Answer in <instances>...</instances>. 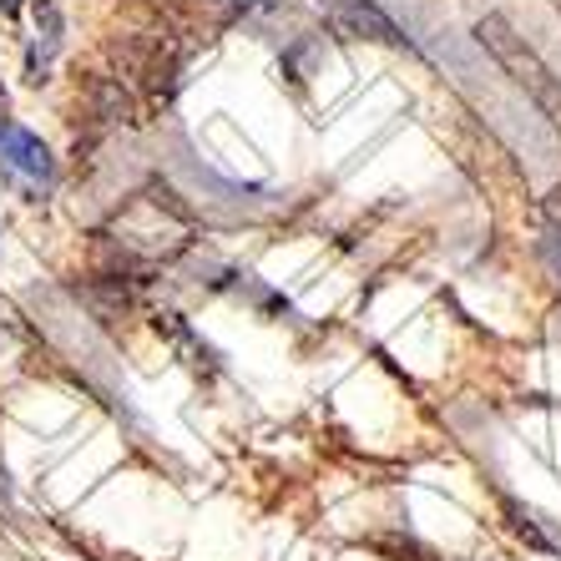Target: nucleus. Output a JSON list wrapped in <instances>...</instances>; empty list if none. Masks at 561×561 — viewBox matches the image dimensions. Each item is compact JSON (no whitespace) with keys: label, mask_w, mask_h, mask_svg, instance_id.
<instances>
[{"label":"nucleus","mask_w":561,"mask_h":561,"mask_svg":"<svg viewBox=\"0 0 561 561\" xmlns=\"http://www.w3.org/2000/svg\"><path fill=\"white\" fill-rule=\"evenodd\" d=\"M476 41L496 56L501 71H506V77L516 81V87H522V92L531 96V102L541 106L551 122H561V81L551 77V66L541 61L531 46H526V36H516V31H511L506 15H481V21H476Z\"/></svg>","instance_id":"nucleus-2"},{"label":"nucleus","mask_w":561,"mask_h":561,"mask_svg":"<svg viewBox=\"0 0 561 561\" xmlns=\"http://www.w3.org/2000/svg\"><path fill=\"white\" fill-rule=\"evenodd\" d=\"M0 157H5V168L21 172L26 183L51 187L56 162H51V152H46V142H41L36 131H26V127H5V142H0Z\"/></svg>","instance_id":"nucleus-4"},{"label":"nucleus","mask_w":561,"mask_h":561,"mask_svg":"<svg viewBox=\"0 0 561 561\" xmlns=\"http://www.w3.org/2000/svg\"><path fill=\"white\" fill-rule=\"evenodd\" d=\"M319 5H324L329 26L340 31V36H369V41H385V46H400V31L369 0H319Z\"/></svg>","instance_id":"nucleus-5"},{"label":"nucleus","mask_w":561,"mask_h":561,"mask_svg":"<svg viewBox=\"0 0 561 561\" xmlns=\"http://www.w3.org/2000/svg\"><path fill=\"white\" fill-rule=\"evenodd\" d=\"M193 218L168 187H147L117 213L112 222V243L122 249V263H152V259H172L187 249Z\"/></svg>","instance_id":"nucleus-1"},{"label":"nucleus","mask_w":561,"mask_h":561,"mask_svg":"<svg viewBox=\"0 0 561 561\" xmlns=\"http://www.w3.org/2000/svg\"><path fill=\"white\" fill-rule=\"evenodd\" d=\"M56 51H61V11H56L51 0H36V46H31L26 77H31V81H46V71H51Z\"/></svg>","instance_id":"nucleus-6"},{"label":"nucleus","mask_w":561,"mask_h":561,"mask_svg":"<svg viewBox=\"0 0 561 561\" xmlns=\"http://www.w3.org/2000/svg\"><path fill=\"white\" fill-rule=\"evenodd\" d=\"M557 5H561V0H557Z\"/></svg>","instance_id":"nucleus-10"},{"label":"nucleus","mask_w":561,"mask_h":561,"mask_svg":"<svg viewBox=\"0 0 561 561\" xmlns=\"http://www.w3.org/2000/svg\"><path fill=\"white\" fill-rule=\"evenodd\" d=\"M21 5H26V0H0V11H5V15H15Z\"/></svg>","instance_id":"nucleus-7"},{"label":"nucleus","mask_w":561,"mask_h":561,"mask_svg":"<svg viewBox=\"0 0 561 561\" xmlns=\"http://www.w3.org/2000/svg\"><path fill=\"white\" fill-rule=\"evenodd\" d=\"M0 112H5V92H0Z\"/></svg>","instance_id":"nucleus-9"},{"label":"nucleus","mask_w":561,"mask_h":561,"mask_svg":"<svg viewBox=\"0 0 561 561\" xmlns=\"http://www.w3.org/2000/svg\"><path fill=\"white\" fill-rule=\"evenodd\" d=\"M238 5H268V0H238Z\"/></svg>","instance_id":"nucleus-8"},{"label":"nucleus","mask_w":561,"mask_h":561,"mask_svg":"<svg viewBox=\"0 0 561 561\" xmlns=\"http://www.w3.org/2000/svg\"><path fill=\"white\" fill-rule=\"evenodd\" d=\"M112 56H117L122 71H127L147 96H168L172 71H178V56H172L168 36H157V31H131V36L112 41Z\"/></svg>","instance_id":"nucleus-3"}]
</instances>
